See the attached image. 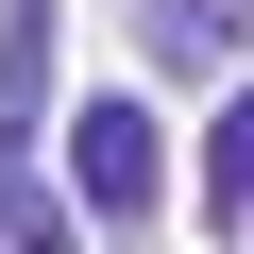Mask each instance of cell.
Masks as SVG:
<instances>
[{
    "mask_svg": "<svg viewBox=\"0 0 254 254\" xmlns=\"http://www.w3.org/2000/svg\"><path fill=\"white\" fill-rule=\"evenodd\" d=\"M153 187H170L153 102H68V203L85 220H153Z\"/></svg>",
    "mask_w": 254,
    "mask_h": 254,
    "instance_id": "1",
    "label": "cell"
},
{
    "mask_svg": "<svg viewBox=\"0 0 254 254\" xmlns=\"http://www.w3.org/2000/svg\"><path fill=\"white\" fill-rule=\"evenodd\" d=\"M51 119V0H0V153H34Z\"/></svg>",
    "mask_w": 254,
    "mask_h": 254,
    "instance_id": "2",
    "label": "cell"
},
{
    "mask_svg": "<svg viewBox=\"0 0 254 254\" xmlns=\"http://www.w3.org/2000/svg\"><path fill=\"white\" fill-rule=\"evenodd\" d=\"M0 254H85V203H51L17 153H0Z\"/></svg>",
    "mask_w": 254,
    "mask_h": 254,
    "instance_id": "3",
    "label": "cell"
},
{
    "mask_svg": "<svg viewBox=\"0 0 254 254\" xmlns=\"http://www.w3.org/2000/svg\"><path fill=\"white\" fill-rule=\"evenodd\" d=\"M203 220L254 237V102H220V136H203Z\"/></svg>",
    "mask_w": 254,
    "mask_h": 254,
    "instance_id": "4",
    "label": "cell"
},
{
    "mask_svg": "<svg viewBox=\"0 0 254 254\" xmlns=\"http://www.w3.org/2000/svg\"><path fill=\"white\" fill-rule=\"evenodd\" d=\"M153 51H170V68H220V51H237V0H153Z\"/></svg>",
    "mask_w": 254,
    "mask_h": 254,
    "instance_id": "5",
    "label": "cell"
}]
</instances>
